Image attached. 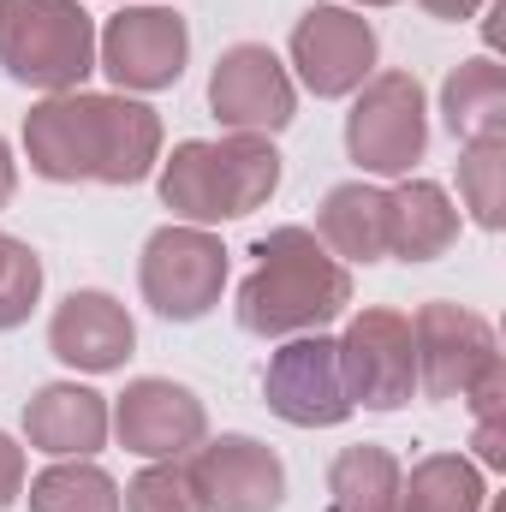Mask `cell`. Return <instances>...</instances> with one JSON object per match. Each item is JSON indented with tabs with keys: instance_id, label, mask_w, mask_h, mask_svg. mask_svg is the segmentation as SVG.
<instances>
[{
	"instance_id": "cell-25",
	"label": "cell",
	"mask_w": 506,
	"mask_h": 512,
	"mask_svg": "<svg viewBox=\"0 0 506 512\" xmlns=\"http://www.w3.org/2000/svg\"><path fill=\"white\" fill-rule=\"evenodd\" d=\"M36 298H42V256L30 251L24 239L0 233V328L30 322Z\"/></svg>"
},
{
	"instance_id": "cell-2",
	"label": "cell",
	"mask_w": 506,
	"mask_h": 512,
	"mask_svg": "<svg viewBox=\"0 0 506 512\" xmlns=\"http://www.w3.org/2000/svg\"><path fill=\"white\" fill-rule=\"evenodd\" d=\"M256 268L239 286V328L256 340L322 334L352 304V274L310 227H274L256 239Z\"/></svg>"
},
{
	"instance_id": "cell-13",
	"label": "cell",
	"mask_w": 506,
	"mask_h": 512,
	"mask_svg": "<svg viewBox=\"0 0 506 512\" xmlns=\"http://www.w3.org/2000/svg\"><path fill=\"white\" fill-rule=\"evenodd\" d=\"M108 429L137 459H185L197 441H209V411L191 387L167 382V376H137L114 399Z\"/></svg>"
},
{
	"instance_id": "cell-19",
	"label": "cell",
	"mask_w": 506,
	"mask_h": 512,
	"mask_svg": "<svg viewBox=\"0 0 506 512\" xmlns=\"http://www.w3.org/2000/svg\"><path fill=\"white\" fill-rule=\"evenodd\" d=\"M441 120L459 143L477 137H506V72L483 54V60H459L441 84Z\"/></svg>"
},
{
	"instance_id": "cell-18",
	"label": "cell",
	"mask_w": 506,
	"mask_h": 512,
	"mask_svg": "<svg viewBox=\"0 0 506 512\" xmlns=\"http://www.w3.org/2000/svg\"><path fill=\"white\" fill-rule=\"evenodd\" d=\"M316 239L340 262H381L387 256V191L370 179L334 185L316 209Z\"/></svg>"
},
{
	"instance_id": "cell-21",
	"label": "cell",
	"mask_w": 506,
	"mask_h": 512,
	"mask_svg": "<svg viewBox=\"0 0 506 512\" xmlns=\"http://www.w3.org/2000/svg\"><path fill=\"white\" fill-rule=\"evenodd\" d=\"M399 459L387 447H346L328 465V512H393L399 501Z\"/></svg>"
},
{
	"instance_id": "cell-14",
	"label": "cell",
	"mask_w": 506,
	"mask_h": 512,
	"mask_svg": "<svg viewBox=\"0 0 506 512\" xmlns=\"http://www.w3.org/2000/svg\"><path fill=\"white\" fill-rule=\"evenodd\" d=\"M191 489L209 512H274L286 501V465L251 435H215L191 447Z\"/></svg>"
},
{
	"instance_id": "cell-30",
	"label": "cell",
	"mask_w": 506,
	"mask_h": 512,
	"mask_svg": "<svg viewBox=\"0 0 506 512\" xmlns=\"http://www.w3.org/2000/svg\"><path fill=\"white\" fill-rule=\"evenodd\" d=\"M352 6H393V0H352Z\"/></svg>"
},
{
	"instance_id": "cell-16",
	"label": "cell",
	"mask_w": 506,
	"mask_h": 512,
	"mask_svg": "<svg viewBox=\"0 0 506 512\" xmlns=\"http://www.w3.org/2000/svg\"><path fill=\"white\" fill-rule=\"evenodd\" d=\"M24 441L48 459H90L108 441V399L78 382L36 387L24 405Z\"/></svg>"
},
{
	"instance_id": "cell-7",
	"label": "cell",
	"mask_w": 506,
	"mask_h": 512,
	"mask_svg": "<svg viewBox=\"0 0 506 512\" xmlns=\"http://www.w3.org/2000/svg\"><path fill=\"white\" fill-rule=\"evenodd\" d=\"M191 60V30L173 6H120L96 36V66L114 78L120 96L173 90Z\"/></svg>"
},
{
	"instance_id": "cell-1",
	"label": "cell",
	"mask_w": 506,
	"mask_h": 512,
	"mask_svg": "<svg viewBox=\"0 0 506 512\" xmlns=\"http://www.w3.org/2000/svg\"><path fill=\"white\" fill-rule=\"evenodd\" d=\"M24 155L48 185H137L161 161V114L131 96L60 90L24 114Z\"/></svg>"
},
{
	"instance_id": "cell-6",
	"label": "cell",
	"mask_w": 506,
	"mask_h": 512,
	"mask_svg": "<svg viewBox=\"0 0 506 512\" xmlns=\"http://www.w3.org/2000/svg\"><path fill=\"white\" fill-rule=\"evenodd\" d=\"M137 286H143V304L167 322H203L215 304H221V286H227V251L209 227H161L149 233L143 262H137Z\"/></svg>"
},
{
	"instance_id": "cell-8",
	"label": "cell",
	"mask_w": 506,
	"mask_h": 512,
	"mask_svg": "<svg viewBox=\"0 0 506 512\" xmlns=\"http://www.w3.org/2000/svg\"><path fill=\"white\" fill-rule=\"evenodd\" d=\"M340 346V376H346V399L364 411H399L417 393V346H411V316L399 310H358L346 322Z\"/></svg>"
},
{
	"instance_id": "cell-23",
	"label": "cell",
	"mask_w": 506,
	"mask_h": 512,
	"mask_svg": "<svg viewBox=\"0 0 506 512\" xmlns=\"http://www.w3.org/2000/svg\"><path fill=\"white\" fill-rule=\"evenodd\" d=\"M459 197L483 233H501L506 221V137H477L459 155Z\"/></svg>"
},
{
	"instance_id": "cell-17",
	"label": "cell",
	"mask_w": 506,
	"mask_h": 512,
	"mask_svg": "<svg viewBox=\"0 0 506 512\" xmlns=\"http://www.w3.org/2000/svg\"><path fill=\"white\" fill-rule=\"evenodd\" d=\"M459 239V209L435 179H399L387 191V256L435 262Z\"/></svg>"
},
{
	"instance_id": "cell-22",
	"label": "cell",
	"mask_w": 506,
	"mask_h": 512,
	"mask_svg": "<svg viewBox=\"0 0 506 512\" xmlns=\"http://www.w3.org/2000/svg\"><path fill=\"white\" fill-rule=\"evenodd\" d=\"M30 512H120V483L90 459H54L30 477Z\"/></svg>"
},
{
	"instance_id": "cell-24",
	"label": "cell",
	"mask_w": 506,
	"mask_h": 512,
	"mask_svg": "<svg viewBox=\"0 0 506 512\" xmlns=\"http://www.w3.org/2000/svg\"><path fill=\"white\" fill-rule=\"evenodd\" d=\"M120 512H209L203 495L191 489V471L179 459H155L149 471H137L126 483V501Z\"/></svg>"
},
{
	"instance_id": "cell-32",
	"label": "cell",
	"mask_w": 506,
	"mask_h": 512,
	"mask_svg": "<svg viewBox=\"0 0 506 512\" xmlns=\"http://www.w3.org/2000/svg\"><path fill=\"white\" fill-rule=\"evenodd\" d=\"M483 512H506V507H501V501H483Z\"/></svg>"
},
{
	"instance_id": "cell-26",
	"label": "cell",
	"mask_w": 506,
	"mask_h": 512,
	"mask_svg": "<svg viewBox=\"0 0 506 512\" xmlns=\"http://www.w3.org/2000/svg\"><path fill=\"white\" fill-rule=\"evenodd\" d=\"M465 405H471V417H477V459L489 465V471H506V364H489L471 393H465Z\"/></svg>"
},
{
	"instance_id": "cell-20",
	"label": "cell",
	"mask_w": 506,
	"mask_h": 512,
	"mask_svg": "<svg viewBox=\"0 0 506 512\" xmlns=\"http://www.w3.org/2000/svg\"><path fill=\"white\" fill-rule=\"evenodd\" d=\"M483 501V471L465 453H429L411 465V477H399L393 512H483Z\"/></svg>"
},
{
	"instance_id": "cell-9",
	"label": "cell",
	"mask_w": 506,
	"mask_h": 512,
	"mask_svg": "<svg viewBox=\"0 0 506 512\" xmlns=\"http://www.w3.org/2000/svg\"><path fill=\"white\" fill-rule=\"evenodd\" d=\"M262 399L280 423L292 429H334L346 423L358 405L346 399V376H340V346L328 334H292L268 370H262Z\"/></svg>"
},
{
	"instance_id": "cell-10",
	"label": "cell",
	"mask_w": 506,
	"mask_h": 512,
	"mask_svg": "<svg viewBox=\"0 0 506 512\" xmlns=\"http://www.w3.org/2000/svg\"><path fill=\"white\" fill-rule=\"evenodd\" d=\"M411 346H417V387L429 399H465L489 364H501L495 328L477 310L447 304V298H435L411 316Z\"/></svg>"
},
{
	"instance_id": "cell-28",
	"label": "cell",
	"mask_w": 506,
	"mask_h": 512,
	"mask_svg": "<svg viewBox=\"0 0 506 512\" xmlns=\"http://www.w3.org/2000/svg\"><path fill=\"white\" fill-rule=\"evenodd\" d=\"M429 18H447V24H465V18H477L489 0H417Z\"/></svg>"
},
{
	"instance_id": "cell-4",
	"label": "cell",
	"mask_w": 506,
	"mask_h": 512,
	"mask_svg": "<svg viewBox=\"0 0 506 512\" xmlns=\"http://www.w3.org/2000/svg\"><path fill=\"white\" fill-rule=\"evenodd\" d=\"M0 72L42 96L84 90L96 72V18L78 0H0Z\"/></svg>"
},
{
	"instance_id": "cell-31",
	"label": "cell",
	"mask_w": 506,
	"mask_h": 512,
	"mask_svg": "<svg viewBox=\"0 0 506 512\" xmlns=\"http://www.w3.org/2000/svg\"><path fill=\"white\" fill-rule=\"evenodd\" d=\"M120 6H161V0H120Z\"/></svg>"
},
{
	"instance_id": "cell-12",
	"label": "cell",
	"mask_w": 506,
	"mask_h": 512,
	"mask_svg": "<svg viewBox=\"0 0 506 512\" xmlns=\"http://www.w3.org/2000/svg\"><path fill=\"white\" fill-rule=\"evenodd\" d=\"M209 114L227 131H256V137H274V131L292 126L298 90H292L286 66L274 60V48L233 42L215 60V72H209Z\"/></svg>"
},
{
	"instance_id": "cell-11",
	"label": "cell",
	"mask_w": 506,
	"mask_h": 512,
	"mask_svg": "<svg viewBox=\"0 0 506 512\" xmlns=\"http://www.w3.org/2000/svg\"><path fill=\"white\" fill-rule=\"evenodd\" d=\"M292 66L310 96H352L376 72V24L352 6H310L292 24Z\"/></svg>"
},
{
	"instance_id": "cell-15",
	"label": "cell",
	"mask_w": 506,
	"mask_h": 512,
	"mask_svg": "<svg viewBox=\"0 0 506 512\" xmlns=\"http://www.w3.org/2000/svg\"><path fill=\"white\" fill-rule=\"evenodd\" d=\"M48 346H54L60 364H72L84 376H108V370H120L131 358L137 322L126 316V304L108 298V292H72L54 310V322H48Z\"/></svg>"
},
{
	"instance_id": "cell-5",
	"label": "cell",
	"mask_w": 506,
	"mask_h": 512,
	"mask_svg": "<svg viewBox=\"0 0 506 512\" xmlns=\"http://www.w3.org/2000/svg\"><path fill=\"white\" fill-rule=\"evenodd\" d=\"M352 114H346V155L376 173L399 179L423 161L429 149V108H423V84L411 72H370L352 90Z\"/></svg>"
},
{
	"instance_id": "cell-27",
	"label": "cell",
	"mask_w": 506,
	"mask_h": 512,
	"mask_svg": "<svg viewBox=\"0 0 506 512\" xmlns=\"http://www.w3.org/2000/svg\"><path fill=\"white\" fill-rule=\"evenodd\" d=\"M24 495V447L12 435H0V512Z\"/></svg>"
},
{
	"instance_id": "cell-29",
	"label": "cell",
	"mask_w": 506,
	"mask_h": 512,
	"mask_svg": "<svg viewBox=\"0 0 506 512\" xmlns=\"http://www.w3.org/2000/svg\"><path fill=\"white\" fill-rule=\"evenodd\" d=\"M12 191H18V167H12V149H6V137H0V209L12 203Z\"/></svg>"
},
{
	"instance_id": "cell-3",
	"label": "cell",
	"mask_w": 506,
	"mask_h": 512,
	"mask_svg": "<svg viewBox=\"0 0 506 512\" xmlns=\"http://www.w3.org/2000/svg\"><path fill=\"white\" fill-rule=\"evenodd\" d=\"M155 167H161V203L185 227L245 221L280 185V149L268 137H256V131H227L215 143L185 137Z\"/></svg>"
}]
</instances>
